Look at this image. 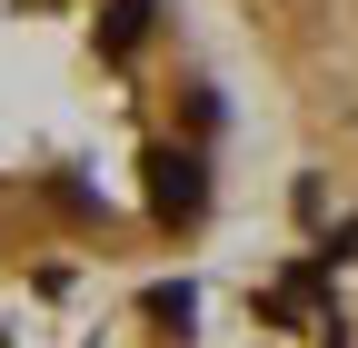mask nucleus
I'll return each instance as SVG.
<instances>
[{
  "label": "nucleus",
  "mask_w": 358,
  "mask_h": 348,
  "mask_svg": "<svg viewBox=\"0 0 358 348\" xmlns=\"http://www.w3.org/2000/svg\"><path fill=\"white\" fill-rule=\"evenodd\" d=\"M140 30H150V0H110V20H100L110 50H140Z\"/></svg>",
  "instance_id": "obj_2"
},
{
  "label": "nucleus",
  "mask_w": 358,
  "mask_h": 348,
  "mask_svg": "<svg viewBox=\"0 0 358 348\" xmlns=\"http://www.w3.org/2000/svg\"><path fill=\"white\" fill-rule=\"evenodd\" d=\"M159 209H169V219L199 209V169H189V159H159Z\"/></svg>",
  "instance_id": "obj_1"
}]
</instances>
